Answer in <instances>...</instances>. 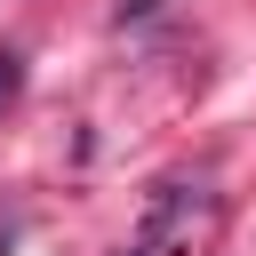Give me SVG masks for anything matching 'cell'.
<instances>
[{
  "instance_id": "1",
  "label": "cell",
  "mask_w": 256,
  "mask_h": 256,
  "mask_svg": "<svg viewBox=\"0 0 256 256\" xmlns=\"http://www.w3.org/2000/svg\"><path fill=\"white\" fill-rule=\"evenodd\" d=\"M16 96H24V56H16V48H0V112H8Z\"/></svg>"
},
{
  "instance_id": "2",
  "label": "cell",
  "mask_w": 256,
  "mask_h": 256,
  "mask_svg": "<svg viewBox=\"0 0 256 256\" xmlns=\"http://www.w3.org/2000/svg\"><path fill=\"white\" fill-rule=\"evenodd\" d=\"M152 8H160V0H120L112 16H120V24H136V16H152Z\"/></svg>"
},
{
  "instance_id": "3",
  "label": "cell",
  "mask_w": 256,
  "mask_h": 256,
  "mask_svg": "<svg viewBox=\"0 0 256 256\" xmlns=\"http://www.w3.org/2000/svg\"><path fill=\"white\" fill-rule=\"evenodd\" d=\"M128 256H152V248H144V240H136V248H128Z\"/></svg>"
}]
</instances>
